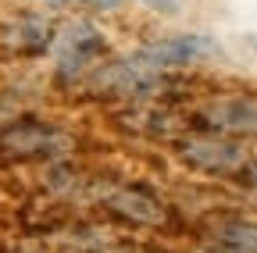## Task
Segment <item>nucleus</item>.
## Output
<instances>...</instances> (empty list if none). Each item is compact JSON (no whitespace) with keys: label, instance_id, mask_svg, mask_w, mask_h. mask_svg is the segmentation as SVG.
Segmentation results:
<instances>
[{"label":"nucleus","instance_id":"nucleus-1","mask_svg":"<svg viewBox=\"0 0 257 253\" xmlns=\"http://www.w3.org/2000/svg\"><path fill=\"white\" fill-rule=\"evenodd\" d=\"M175 157L197 175H214V178H229V175H243L246 150L239 146V139H225L214 132H193L175 139Z\"/></svg>","mask_w":257,"mask_h":253},{"label":"nucleus","instance_id":"nucleus-2","mask_svg":"<svg viewBox=\"0 0 257 253\" xmlns=\"http://www.w3.org/2000/svg\"><path fill=\"white\" fill-rule=\"evenodd\" d=\"M197 125L225 139H257V93H218L197 107Z\"/></svg>","mask_w":257,"mask_h":253},{"label":"nucleus","instance_id":"nucleus-3","mask_svg":"<svg viewBox=\"0 0 257 253\" xmlns=\"http://www.w3.org/2000/svg\"><path fill=\"white\" fill-rule=\"evenodd\" d=\"M75 146V139L57 129L50 121L40 118H18L8 121L0 129V153L8 157H22V161H36V157H61Z\"/></svg>","mask_w":257,"mask_h":253},{"label":"nucleus","instance_id":"nucleus-4","mask_svg":"<svg viewBox=\"0 0 257 253\" xmlns=\"http://www.w3.org/2000/svg\"><path fill=\"white\" fill-rule=\"evenodd\" d=\"M211 40L200 36V33H175V36H161V40H150L143 43L133 57V65H140L143 72L150 75H165V72H175V68H189V65H200L204 57H211Z\"/></svg>","mask_w":257,"mask_h":253},{"label":"nucleus","instance_id":"nucleus-5","mask_svg":"<svg viewBox=\"0 0 257 253\" xmlns=\"http://www.w3.org/2000/svg\"><path fill=\"white\" fill-rule=\"evenodd\" d=\"M100 203L114 217L128 221V225H140V228H157V225L168 221L165 203L157 196H150L147 189H140V185H111V189H104Z\"/></svg>","mask_w":257,"mask_h":253},{"label":"nucleus","instance_id":"nucleus-6","mask_svg":"<svg viewBox=\"0 0 257 253\" xmlns=\"http://www.w3.org/2000/svg\"><path fill=\"white\" fill-rule=\"evenodd\" d=\"M207 253H257V221L214 217L207 225Z\"/></svg>","mask_w":257,"mask_h":253},{"label":"nucleus","instance_id":"nucleus-7","mask_svg":"<svg viewBox=\"0 0 257 253\" xmlns=\"http://www.w3.org/2000/svg\"><path fill=\"white\" fill-rule=\"evenodd\" d=\"M4 43L18 54H43L57 43V29L40 15H25V18H15L4 29Z\"/></svg>","mask_w":257,"mask_h":253},{"label":"nucleus","instance_id":"nucleus-8","mask_svg":"<svg viewBox=\"0 0 257 253\" xmlns=\"http://www.w3.org/2000/svg\"><path fill=\"white\" fill-rule=\"evenodd\" d=\"M82 8H89V11H118L125 0H79Z\"/></svg>","mask_w":257,"mask_h":253},{"label":"nucleus","instance_id":"nucleus-9","mask_svg":"<svg viewBox=\"0 0 257 253\" xmlns=\"http://www.w3.org/2000/svg\"><path fill=\"white\" fill-rule=\"evenodd\" d=\"M140 4H147V8H154V11H175L182 0H140Z\"/></svg>","mask_w":257,"mask_h":253},{"label":"nucleus","instance_id":"nucleus-10","mask_svg":"<svg viewBox=\"0 0 257 253\" xmlns=\"http://www.w3.org/2000/svg\"><path fill=\"white\" fill-rule=\"evenodd\" d=\"M96 253H147V249H133V246H104Z\"/></svg>","mask_w":257,"mask_h":253},{"label":"nucleus","instance_id":"nucleus-11","mask_svg":"<svg viewBox=\"0 0 257 253\" xmlns=\"http://www.w3.org/2000/svg\"><path fill=\"white\" fill-rule=\"evenodd\" d=\"M243 178H246V182L257 189V164H246V168H243Z\"/></svg>","mask_w":257,"mask_h":253},{"label":"nucleus","instance_id":"nucleus-12","mask_svg":"<svg viewBox=\"0 0 257 253\" xmlns=\"http://www.w3.org/2000/svg\"><path fill=\"white\" fill-rule=\"evenodd\" d=\"M11 253H22V249H11Z\"/></svg>","mask_w":257,"mask_h":253}]
</instances>
